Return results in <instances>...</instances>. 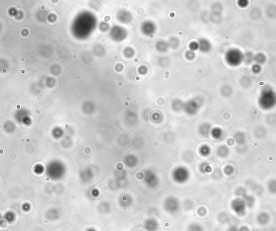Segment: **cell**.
Instances as JSON below:
<instances>
[{
    "label": "cell",
    "instance_id": "obj_1",
    "mask_svg": "<svg viewBox=\"0 0 276 231\" xmlns=\"http://www.w3.org/2000/svg\"><path fill=\"white\" fill-rule=\"evenodd\" d=\"M4 219L9 224L14 222L16 219V216L13 212H8L6 213L4 216Z\"/></svg>",
    "mask_w": 276,
    "mask_h": 231
},
{
    "label": "cell",
    "instance_id": "obj_2",
    "mask_svg": "<svg viewBox=\"0 0 276 231\" xmlns=\"http://www.w3.org/2000/svg\"><path fill=\"white\" fill-rule=\"evenodd\" d=\"M86 231H97V230H95V228H91H91H88V229H87V230H86Z\"/></svg>",
    "mask_w": 276,
    "mask_h": 231
},
{
    "label": "cell",
    "instance_id": "obj_3",
    "mask_svg": "<svg viewBox=\"0 0 276 231\" xmlns=\"http://www.w3.org/2000/svg\"><path fill=\"white\" fill-rule=\"evenodd\" d=\"M41 9H45V6H44V5H41Z\"/></svg>",
    "mask_w": 276,
    "mask_h": 231
},
{
    "label": "cell",
    "instance_id": "obj_4",
    "mask_svg": "<svg viewBox=\"0 0 276 231\" xmlns=\"http://www.w3.org/2000/svg\"><path fill=\"white\" fill-rule=\"evenodd\" d=\"M20 61H21V62H24V58H23V57H21V59H20Z\"/></svg>",
    "mask_w": 276,
    "mask_h": 231
},
{
    "label": "cell",
    "instance_id": "obj_5",
    "mask_svg": "<svg viewBox=\"0 0 276 231\" xmlns=\"http://www.w3.org/2000/svg\"><path fill=\"white\" fill-rule=\"evenodd\" d=\"M81 77L80 76H79V75L77 76V79H81Z\"/></svg>",
    "mask_w": 276,
    "mask_h": 231
},
{
    "label": "cell",
    "instance_id": "obj_6",
    "mask_svg": "<svg viewBox=\"0 0 276 231\" xmlns=\"http://www.w3.org/2000/svg\"><path fill=\"white\" fill-rule=\"evenodd\" d=\"M2 71H3V73H6V72H7V70H6V69H3Z\"/></svg>",
    "mask_w": 276,
    "mask_h": 231
},
{
    "label": "cell",
    "instance_id": "obj_7",
    "mask_svg": "<svg viewBox=\"0 0 276 231\" xmlns=\"http://www.w3.org/2000/svg\"><path fill=\"white\" fill-rule=\"evenodd\" d=\"M21 73H25V71H24V70H21Z\"/></svg>",
    "mask_w": 276,
    "mask_h": 231
},
{
    "label": "cell",
    "instance_id": "obj_8",
    "mask_svg": "<svg viewBox=\"0 0 276 231\" xmlns=\"http://www.w3.org/2000/svg\"><path fill=\"white\" fill-rule=\"evenodd\" d=\"M83 45H84V47H86L87 46V44L84 43V44H83Z\"/></svg>",
    "mask_w": 276,
    "mask_h": 231
},
{
    "label": "cell",
    "instance_id": "obj_9",
    "mask_svg": "<svg viewBox=\"0 0 276 231\" xmlns=\"http://www.w3.org/2000/svg\"><path fill=\"white\" fill-rule=\"evenodd\" d=\"M72 57L73 58H75L76 57V55H74V56H72Z\"/></svg>",
    "mask_w": 276,
    "mask_h": 231
},
{
    "label": "cell",
    "instance_id": "obj_10",
    "mask_svg": "<svg viewBox=\"0 0 276 231\" xmlns=\"http://www.w3.org/2000/svg\"><path fill=\"white\" fill-rule=\"evenodd\" d=\"M90 120H92V117H90Z\"/></svg>",
    "mask_w": 276,
    "mask_h": 231
},
{
    "label": "cell",
    "instance_id": "obj_11",
    "mask_svg": "<svg viewBox=\"0 0 276 231\" xmlns=\"http://www.w3.org/2000/svg\"><path fill=\"white\" fill-rule=\"evenodd\" d=\"M37 93H40V91H37Z\"/></svg>",
    "mask_w": 276,
    "mask_h": 231
}]
</instances>
